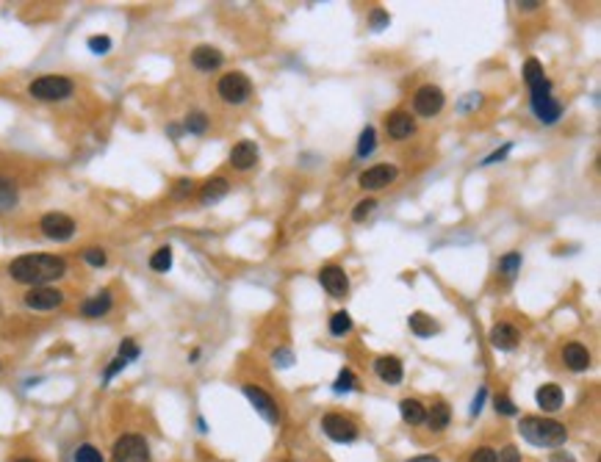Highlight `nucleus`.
I'll return each instance as SVG.
<instances>
[{
	"instance_id": "f257e3e1",
	"label": "nucleus",
	"mask_w": 601,
	"mask_h": 462,
	"mask_svg": "<svg viewBox=\"0 0 601 462\" xmlns=\"http://www.w3.org/2000/svg\"><path fill=\"white\" fill-rule=\"evenodd\" d=\"M8 275L14 282H22V285H34V288H42L53 279H61L67 275V260L58 258V255H22V258H14L8 263Z\"/></svg>"
},
{
	"instance_id": "f03ea898",
	"label": "nucleus",
	"mask_w": 601,
	"mask_h": 462,
	"mask_svg": "<svg viewBox=\"0 0 601 462\" xmlns=\"http://www.w3.org/2000/svg\"><path fill=\"white\" fill-rule=\"evenodd\" d=\"M518 432H521V437L526 443H532L538 449H560L568 440L565 423H560L555 418H538V416L521 418Z\"/></svg>"
},
{
	"instance_id": "7ed1b4c3",
	"label": "nucleus",
	"mask_w": 601,
	"mask_h": 462,
	"mask_svg": "<svg viewBox=\"0 0 601 462\" xmlns=\"http://www.w3.org/2000/svg\"><path fill=\"white\" fill-rule=\"evenodd\" d=\"M529 92H532L529 105H532V114L538 117V122H543V125H555L557 119L562 117V103L555 100V94H552V81H549V78H543V81H541V84H535Z\"/></svg>"
},
{
	"instance_id": "20e7f679",
	"label": "nucleus",
	"mask_w": 601,
	"mask_h": 462,
	"mask_svg": "<svg viewBox=\"0 0 601 462\" xmlns=\"http://www.w3.org/2000/svg\"><path fill=\"white\" fill-rule=\"evenodd\" d=\"M75 92V84L64 75H42L37 81H31L28 86V94L34 100H42V103H58V100H67Z\"/></svg>"
},
{
	"instance_id": "39448f33",
	"label": "nucleus",
	"mask_w": 601,
	"mask_h": 462,
	"mask_svg": "<svg viewBox=\"0 0 601 462\" xmlns=\"http://www.w3.org/2000/svg\"><path fill=\"white\" fill-rule=\"evenodd\" d=\"M111 462H153L150 457V446L141 435H122L117 443H114V451H111Z\"/></svg>"
},
{
	"instance_id": "423d86ee",
	"label": "nucleus",
	"mask_w": 601,
	"mask_h": 462,
	"mask_svg": "<svg viewBox=\"0 0 601 462\" xmlns=\"http://www.w3.org/2000/svg\"><path fill=\"white\" fill-rule=\"evenodd\" d=\"M217 92H219V97H222L228 105H241V103H247L250 94H252V81H250L244 72H228V75L219 78Z\"/></svg>"
},
{
	"instance_id": "0eeeda50",
	"label": "nucleus",
	"mask_w": 601,
	"mask_h": 462,
	"mask_svg": "<svg viewBox=\"0 0 601 462\" xmlns=\"http://www.w3.org/2000/svg\"><path fill=\"white\" fill-rule=\"evenodd\" d=\"M322 429L324 435L330 437V440H335V443H352V440H358V423L352 421V418L341 416V413H327L322 418Z\"/></svg>"
},
{
	"instance_id": "6e6552de",
	"label": "nucleus",
	"mask_w": 601,
	"mask_h": 462,
	"mask_svg": "<svg viewBox=\"0 0 601 462\" xmlns=\"http://www.w3.org/2000/svg\"><path fill=\"white\" fill-rule=\"evenodd\" d=\"M444 103H446L444 89H438V86H432V84H424V86L416 89V94H413V111H416L418 117H435V114H441Z\"/></svg>"
},
{
	"instance_id": "1a4fd4ad",
	"label": "nucleus",
	"mask_w": 601,
	"mask_h": 462,
	"mask_svg": "<svg viewBox=\"0 0 601 462\" xmlns=\"http://www.w3.org/2000/svg\"><path fill=\"white\" fill-rule=\"evenodd\" d=\"M241 390H244V396L250 399V404L264 416V421H269V423H278L280 421V407L278 402L266 393V390H261L258 385H252V382H244L241 385Z\"/></svg>"
},
{
	"instance_id": "9d476101",
	"label": "nucleus",
	"mask_w": 601,
	"mask_h": 462,
	"mask_svg": "<svg viewBox=\"0 0 601 462\" xmlns=\"http://www.w3.org/2000/svg\"><path fill=\"white\" fill-rule=\"evenodd\" d=\"M39 230L50 241H70L75 235V219L67 213H45L39 222Z\"/></svg>"
},
{
	"instance_id": "9b49d317",
	"label": "nucleus",
	"mask_w": 601,
	"mask_h": 462,
	"mask_svg": "<svg viewBox=\"0 0 601 462\" xmlns=\"http://www.w3.org/2000/svg\"><path fill=\"white\" fill-rule=\"evenodd\" d=\"M396 175H399V169L394 164H377V166L366 169L358 178V183H361V188H366V191H380V188H388V185L394 183Z\"/></svg>"
},
{
	"instance_id": "f8f14e48",
	"label": "nucleus",
	"mask_w": 601,
	"mask_h": 462,
	"mask_svg": "<svg viewBox=\"0 0 601 462\" xmlns=\"http://www.w3.org/2000/svg\"><path fill=\"white\" fill-rule=\"evenodd\" d=\"M319 282H322L324 291H327L330 296H335V299L347 296V291H349V277H347L344 266H335V263L322 266V272H319Z\"/></svg>"
},
{
	"instance_id": "ddd939ff",
	"label": "nucleus",
	"mask_w": 601,
	"mask_h": 462,
	"mask_svg": "<svg viewBox=\"0 0 601 462\" xmlns=\"http://www.w3.org/2000/svg\"><path fill=\"white\" fill-rule=\"evenodd\" d=\"M64 302V293L58 288H50V285H42V288H31L25 293V305L31 310H56L58 305Z\"/></svg>"
},
{
	"instance_id": "4468645a",
	"label": "nucleus",
	"mask_w": 601,
	"mask_h": 462,
	"mask_svg": "<svg viewBox=\"0 0 601 462\" xmlns=\"http://www.w3.org/2000/svg\"><path fill=\"white\" fill-rule=\"evenodd\" d=\"M258 158H261V152H258V144L250 139L238 141V144H233L231 150V166L235 172H247V169H252L255 164H258Z\"/></svg>"
},
{
	"instance_id": "2eb2a0df",
	"label": "nucleus",
	"mask_w": 601,
	"mask_h": 462,
	"mask_svg": "<svg viewBox=\"0 0 601 462\" xmlns=\"http://www.w3.org/2000/svg\"><path fill=\"white\" fill-rule=\"evenodd\" d=\"M385 133L396 141L411 139V136L416 133V119H413L408 111H394V114H388V119H385Z\"/></svg>"
},
{
	"instance_id": "dca6fc26",
	"label": "nucleus",
	"mask_w": 601,
	"mask_h": 462,
	"mask_svg": "<svg viewBox=\"0 0 601 462\" xmlns=\"http://www.w3.org/2000/svg\"><path fill=\"white\" fill-rule=\"evenodd\" d=\"M488 341H491V346L499 349V352H512V349L518 346V341H521V332H518L512 324L502 322V324H496V326H491Z\"/></svg>"
},
{
	"instance_id": "f3484780",
	"label": "nucleus",
	"mask_w": 601,
	"mask_h": 462,
	"mask_svg": "<svg viewBox=\"0 0 601 462\" xmlns=\"http://www.w3.org/2000/svg\"><path fill=\"white\" fill-rule=\"evenodd\" d=\"M374 374H377L385 385H399V382L405 379V369H402L399 357H394V355L377 357V360H374Z\"/></svg>"
},
{
	"instance_id": "a211bd4d",
	"label": "nucleus",
	"mask_w": 601,
	"mask_h": 462,
	"mask_svg": "<svg viewBox=\"0 0 601 462\" xmlns=\"http://www.w3.org/2000/svg\"><path fill=\"white\" fill-rule=\"evenodd\" d=\"M562 363H565V369L571 371H588L590 369V352H588V346H582L579 341H571V343H565L562 346Z\"/></svg>"
},
{
	"instance_id": "6ab92c4d",
	"label": "nucleus",
	"mask_w": 601,
	"mask_h": 462,
	"mask_svg": "<svg viewBox=\"0 0 601 462\" xmlns=\"http://www.w3.org/2000/svg\"><path fill=\"white\" fill-rule=\"evenodd\" d=\"M222 61H225V55L211 45H200L191 50V64H194L200 72H214V70L222 67Z\"/></svg>"
},
{
	"instance_id": "aec40b11",
	"label": "nucleus",
	"mask_w": 601,
	"mask_h": 462,
	"mask_svg": "<svg viewBox=\"0 0 601 462\" xmlns=\"http://www.w3.org/2000/svg\"><path fill=\"white\" fill-rule=\"evenodd\" d=\"M535 399H538V407L543 413H557V410H562V399L565 396H562V388L557 382H546V385L538 388Z\"/></svg>"
},
{
	"instance_id": "412c9836",
	"label": "nucleus",
	"mask_w": 601,
	"mask_h": 462,
	"mask_svg": "<svg viewBox=\"0 0 601 462\" xmlns=\"http://www.w3.org/2000/svg\"><path fill=\"white\" fill-rule=\"evenodd\" d=\"M111 305H114L111 291H100V293L89 296V299L81 305V316H86V319H100V316H105V313L111 310Z\"/></svg>"
},
{
	"instance_id": "4be33fe9",
	"label": "nucleus",
	"mask_w": 601,
	"mask_h": 462,
	"mask_svg": "<svg viewBox=\"0 0 601 462\" xmlns=\"http://www.w3.org/2000/svg\"><path fill=\"white\" fill-rule=\"evenodd\" d=\"M228 191H231V183H228L225 178H211V180H205V185L200 188V202H202V205H214V202H219Z\"/></svg>"
},
{
	"instance_id": "5701e85b",
	"label": "nucleus",
	"mask_w": 601,
	"mask_h": 462,
	"mask_svg": "<svg viewBox=\"0 0 601 462\" xmlns=\"http://www.w3.org/2000/svg\"><path fill=\"white\" fill-rule=\"evenodd\" d=\"M449 421H452V410H449V404L446 402H435L432 407H427V426L432 429V432H444L446 426H449Z\"/></svg>"
},
{
	"instance_id": "b1692460",
	"label": "nucleus",
	"mask_w": 601,
	"mask_h": 462,
	"mask_svg": "<svg viewBox=\"0 0 601 462\" xmlns=\"http://www.w3.org/2000/svg\"><path fill=\"white\" fill-rule=\"evenodd\" d=\"M399 416L405 423H411V426H421L424 421H427V407L418 402V399H402L399 402Z\"/></svg>"
},
{
	"instance_id": "393cba45",
	"label": "nucleus",
	"mask_w": 601,
	"mask_h": 462,
	"mask_svg": "<svg viewBox=\"0 0 601 462\" xmlns=\"http://www.w3.org/2000/svg\"><path fill=\"white\" fill-rule=\"evenodd\" d=\"M408 324H411V332L416 335V338H429V335H435L438 332V322H432L427 313H413L411 319H408Z\"/></svg>"
},
{
	"instance_id": "a878e982",
	"label": "nucleus",
	"mask_w": 601,
	"mask_h": 462,
	"mask_svg": "<svg viewBox=\"0 0 601 462\" xmlns=\"http://www.w3.org/2000/svg\"><path fill=\"white\" fill-rule=\"evenodd\" d=\"M17 202H20L17 185L11 183V180H6V178H0V213H6V211H11V208H17Z\"/></svg>"
},
{
	"instance_id": "bb28decb",
	"label": "nucleus",
	"mask_w": 601,
	"mask_h": 462,
	"mask_svg": "<svg viewBox=\"0 0 601 462\" xmlns=\"http://www.w3.org/2000/svg\"><path fill=\"white\" fill-rule=\"evenodd\" d=\"M521 272V252H508L502 260H499V275L508 279H515V275Z\"/></svg>"
},
{
	"instance_id": "cd10ccee",
	"label": "nucleus",
	"mask_w": 601,
	"mask_h": 462,
	"mask_svg": "<svg viewBox=\"0 0 601 462\" xmlns=\"http://www.w3.org/2000/svg\"><path fill=\"white\" fill-rule=\"evenodd\" d=\"M208 125H211V119H208L205 111H191V114L186 117V131L194 133V136H202V133L208 131Z\"/></svg>"
},
{
	"instance_id": "c85d7f7f",
	"label": "nucleus",
	"mask_w": 601,
	"mask_h": 462,
	"mask_svg": "<svg viewBox=\"0 0 601 462\" xmlns=\"http://www.w3.org/2000/svg\"><path fill=\"white\" fill-rule=\"evenodd\" d=\"M352 316L347 313V310H338V313H332V319H330V332L335 335V338H341V335H349L352 332Z\"/></svg>"
},
{
	"instance_id": "c756f323",
	"label": "nucleus",
	"mask_w": 601,
	"mask_h": 462,
	"mask_svg": "<svg viewBox=\"0 0 601 462\" xmlns=\"http://www.w3.org/2000/svg\"><path fill=\"white\" fill-rule=\"evenodd\" d=\"M150 269L153 272H169L172 269V249L169 246H158L150 258Z\"/></svg>"
},
{
	"instance_id": "7c9ffc66",
	"label": "nucleus",
	"mask_w": 601,
	"mask_h": 462,
	"mask_svg": "<svg viewBox=\"0 0 601 462\" xmlns=\"http://www.w3.org/2000/svg\"><path fill=\"white\" fill-rule=\"evenodd\" d=\"M546 78V72H543V64L538 61V58H529L526 64H524V81H526V86L532 89L535 84H541Z\"/></svg>"
},
{
	"instance_id": "2f4dec72",
	"label": "nucleus",
	"mask_w": 601,
	"mask_h": 462,
	"mask_svg": "<svg viewBox=\"0 0 601 462\" xmlns=\"http://www.w3.org/2000/svg\"><path fill=\"white\" fill-rule=\"evenodd\" d=\"M374 147H377V133H374V128H363V133H361V139H358V158H366L374 152Z\"/></svg>"
},
{
	"instance_id": "473e14b6",
	"label": "nucleus",
	"mask_w": 601,
	"mask_h": 462,
	"mask_svg": "<svg viewBox=\"0 0 601 462\" xmlns=\"http://www.w3.org/2000/svg\"><path fill=\"white\" fill-rule=\"evenodd\" d=\"M355 388H358V376H355L349 369H344L338 376H335V385H332V390H335V393H349V390H355Z\"/></svg>"
},
{
	"instance_id": "72a5a7b5",
	"label": "nucleus",
	"mask_w": 601,
	"mask_h": 462,
	"mask_svg": "<svg viewBox=\"0 0 601 462\" xmlns=\"http://www.w3.org/2000/svg\"><path fill=\"white\" fill-rule=\"evenodd\" d=\"M75 462H103V454L94 449L92 443H84L75 449Z\"/></svg>"
},
{
	"instance_id": "f704fd0d",
	"label": "nucleus",
	"mask_w": 601,
	"mask_h": 462,
	"mask_svg": "<svg viewBox=\"0 0 601 462\" xmlns=\"http://www.w3.org/2000/svg\"><path fill=\"white\" fill-rule=\"evenodd\" d=\"M377 208V199H371V197H366V199H361L358 205H355V211H352V219L355 222H363L366 216H371V211Z\"/></svg>"
},
{
	"instance_id": "c9c22d12",
	"label": "nucleus",
	"mask_w": 601,
	"mask_h": 462,
	"mask_svg": "<svg viewBox=\"0 0 601 462\" xmlns=\"http://www.w3.org/2000/svg\"><path fill=\"white\" fill-rule=\"evenodd\" d=\"M84 260L89 263V266H94V269H100V266H105V252L100 249V246H89V249H84Z\"/></svg>"
},
{
	"instance_id": "e433bc0d",
	"label": "nucleus",
	"mask_w": 601,
	"mask_h": 462,
	"mask_svg": "<svg viewBox=\"0 0 601 462\" xmlns=\"http://www.w3.org/2000/svg\"><path fill=\"white\" fill-rule=\"evenodd\" d=\"M493 407H496L499 416H515V413H518V407L512 404V399L505 396V393H499V396L493 399Z\"/></svg>"
},
{
	"instance_id": "4c0bfd02",
	"label": "nucleus",
	"mask_w": 601,
	"mask_h": 462,
	"mask_svg": "<svg viewBox=\"0 0 601 462\" xmlns=\"http://www.w3.org/2000/svg\"><path fill=\"white\" fill-rule=\"evenodd\" d=\"M139 355L141 352H139V346H136V341H134V338H125V341L119 343V357H125L128 363H131V360H136Z\"/></svg>"
},
{
	"instance_id": "58836bf2",
	"label": "nucleus",
	"mask_w": 601,
	"mask_h": 462,
	"mask_svg": "<svg viewBox=\"0 0 601 462\" xmlns=\"http://www.w3.org/2000/svg\"><path fill=\"white\" fill-rule=\"evenodd\" d=\"M468 462H496V449H491V446H479V449H474V451H471Z\"/></svg>"
},
{
	"instance_id": "ea45409f",
	"label": "nucleus",
	"mask_w": 601,
	"mask_h": 462,
	"mask_svg": "<svg viewBox=\"0 0 601 462\" xmlns=\"http://www.w3.org/2000/svg\"><path fill=\"white\" fill-rule=\"evenodd\" d=\"M191 191H194V180H191V178H181V180L175 183V188H172V197H175V199H186Z\"/></svg>"
},
{
	"instance_id": "a19ab883",
	"label": "nucleus",
	"mask_w": 601,
	"mask_h": 462,
	"mask_svg": "<svg viewBox=\"0 0 601 462\" xmlns=\"http://www.w3.org/2000/svg\"><path fill=\"white\" fill-rule=\"evenodd\" d=\"M89 50H92L94 55H105L111 50V39L108 37H92L89 39Z\"/></svg>"
},
{
	"instance_id": "79ce46f5",
	"label": "nucleus",
	"mask_w": 601,
	"mask_h": 462,
	"mask_svg": "<svg viewBox=\"0 0 601 462\" xmlns=\"http://www.w3.org/2000/svg\"><path fill=\"white\" fill-rule=\"evenodd\" d=\"M125 366H128V360H125V357H119V355H117V357H114V360H111V366H108V369H105V374H103V382H111V379H114V376H117V374H119V371L125 369Z\"/></svg>"
},
{
	"instance_id": "37998d69",
	"label": "nucleus",
	"mask_w": 601,
	"mask_h": 462,
	"mask_svg": "<svg viewBox=\"0 0 601 462\" xmlns=\"http://www.w3.org/2000/svg\"><path fill=\"white\" fill-rule=\"evenodd\" d=\"M272 360H275L278 369H288V366L294 363V352H291V349H275Z\"/></svg>"
},
{
	"instance_id": "c03bdc74",
	"label": "nucleus",
	"mask_w": 601,
	"mask_h": 462,
	"mask_svg": "<svg viewBox=\"0 0 601 462\" xmlns=\"http://www.w3.org/2000/svg\"><path fill=\"white\" fill-rule=\"evenodd\" d=\"M496 462H521V451L515 446H505L499 454H496Z\"/></svg>"
},
{
	"instance_id": "a18cd8bd",
	"label": "nucleus",
	"mask_w": 601,
	"mask_h": 462,
	"mask_svg": "<svg viewBox=\"0 0 601 462\" xmlns=\"http://www.w3.org/2000/svg\"><path fill=\"white\" fill-rule=\"evenodd\" d=\"M485 396H488V388H479V393H477L474 402H471V416H479V410H482V404H485Z\"/></svg>"
},
{
	"instance_id": "49530a36",
	"label": "nucleus",
	"mask_w": 601,
	"mask_h": 462,
	"mask_svg": "<svg viewBox=\"0 0 601 462\" xmlns=\"http://www.w3.org/2000/svg\"><path fill=\"white\" fill-rule=\"evenodd\" d=\"M510 147H512V144H505L502 150H496V152H491V155H488V158L482 161V166H491V164H496V161H502V158H505V155H508V152H510Z\"/></svg>"
},
{
	"instance_id": "de8ad7c7",
	"label": "nucleus",
	"mask_w": 601,
	"mask_h": 462,
	"mask_svg": "<svg viewBox=\"0 0 601 462\" xmlns=\"http://www.w3.org/2000/svg\"><path fill=\"white\" fill-rule=\"evenodd\" d=\"M371 25H374V31H380L382 25H388V14L377 8V11H374V17H371Z\"/></svg>"
},
{
	"instance_id": "09e8293b",
	"label": "nucleus",
	"mask_w": 601,
	"mask_h": 462,
	"mask_svg": "<svg viewBox=\"0 0 601 462\" xmlns=\"http://www.w3.org/2000/svg\"><path fill=\"white\" fill-rule=\"evenodd\" d=\"M549 462H576L568 451H552V457H549Z\"/></svg>"
},
{
	"instance_id": "8fccbe9b",
	"label": "nucleus",
	"mask_w": 601,
	"mask_h": 462,
	"mask_svg": "<svg viewBox=\"0 0 601 462\" xmlns=\"http://www.w3.org/2000/svg\"><path fill=\"white\" fill-rule=\"evenodd\" d=\"M468 100L460 105V111H465V108H471V105H479V94H465Z\"/></svg>"
},
{
	"instance_id": "3c124183",
	"label": "nucleus",
	"mask_w": 601,
	"mask_h": 462,
	"mask_svg": "<svg viewBox=\"0 0 601 462\" xmlns=\"http://www.w3.org/2000/svg\"><path fill=\"white\" fill-rule=\"evenodd\" d=\"M518 8H524V11H535V8H541V3H532V0H524V3H518Z\"/></svg>"
},
{
	"instance_id": "603ef678",
	"label": "nucleus",
	"mask_w": 601,
	"mask_h": 462,
	"mask_svg": "<svg viewBox=\"0 0 601 462\" xmlns=\"http://www.w3.org/2000/svg\"><path fill=\"white\" fill-rule=\"evenodd\" d=\"M408 462H441V460L432 457V454H424V457H413V460H408Z\"/></svg>"
},
{
	"instance_id": "864d4df0",
	"label": "nucleus",
	"mask_w": 601,
	"mask_h": 462,
	"mask_svg": "<svg viewBox=\"0 0 601 462\" xmlns=\"http://www.w3.org/2000/svg\"><path fill=\"white\" fill-rule=\"evenodd\" d=\"M11 462H37V460H31V457H17V460H11Z\"/></svg>"
}]
</instances>
